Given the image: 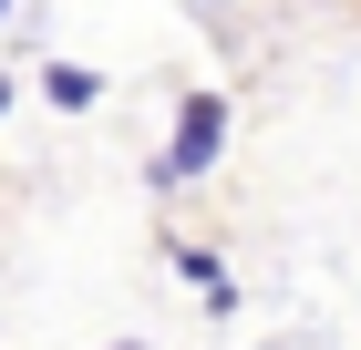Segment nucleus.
Listing matches in <instances>:
<instances>
[{
  "instance_id": "obj_2",
  "label": "nucleus",
  "mask_w": 361,
  "mask_h": 350,
  "mask_svg": "<svg viewBox=\"0 0 361 350\" xmlns=\"http://www.w3.org/2000/svg\"><path fill=\"white\" fill-rule=\"evenodd\" d=\"M176 268H186V289L207 299V309H238V278H227L217 258H207V247H176Z\"/></svg>"
},
{
  "instance_id": "obj_4",
  "label": "nucleus",
  "mask_w": 361,
  "mask_h": 350,
  "mask_svg": "<svg viewBox=\"0 0 361 350\" xmlns=\"http://www.w3.org/2000/svg\"><path fill=\"white\" fill-rule=\"evenodd\" d=\"M114 350H155V340H114Z\"/></svg>"
},
{
  "instance_id": "obj_5",
  "label": "nucleus",
  "mask_w": 361,
  "mask_h": 350,
  "mask_svg": "<svg viewBox=\"0 0 361 350\" xmlns=\"http://www.w3.org/2000/svg\"><path fill=\"white\" fill-rule=\"evenodd\" d=\"M0 21H11V0H0Z\"/></svg>"
},
{
  "instance_id": "obj_1",
  "label": "nucleus",
  "mask_w": 361,
  "mask_h": 350,
  "mask_svg": "<svg viewBox=\"0 0 361 350\" xmlns=\"http://www.w3.org/2000/svg\"><path fill=\"white\" fill-rule=\"evenodd\" d=\"M217 155H227V104L217 93H186V104H176V144L155 155V186H196Z\"/></svg>"
},
{
  "instance_id": "obj_3",
  "label": "nucleus",
  "mask_w": 361,
  "mask_h": 350,
  "mask_svg": "<svg viewBox=\"0 0 361 350\" xmlns=\"http://www.w3.org/2000/svg\"><path fill=\"white\" fill-rule=\"evenodd\" d=\"M42 93H52L62 113H83L93 93H104V73H83V62H52V73H42Z\"/></svg>"
}]
</instances>
